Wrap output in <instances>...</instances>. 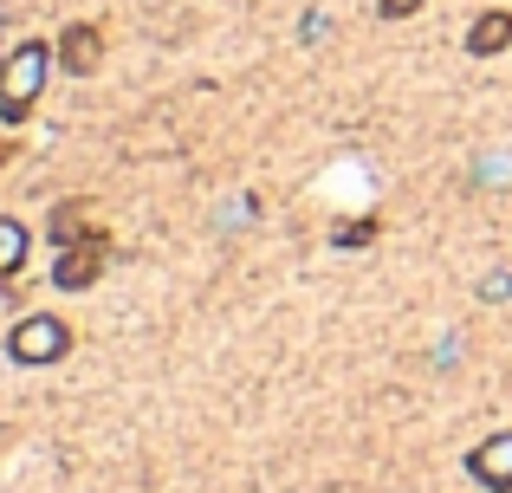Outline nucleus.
Instances as JSON below:
<instances>
[{
	"mask_svg": "<svg viewBox=\"0 0 512 493\" xmlns=\"http://www.w3.org/2000/svg\"><path fill=\"white\" fill-rule=\"evenodd\" d=\"M480 299H493V305H500V299H512V273H487V286H480Z\"/></svg>",
	"mask_w": 512,
	"mask_h": 493,
	"instance_id": "9",
	"label": "nucleus"
},
{
	"mask_svg": "<svg viewBox=\"0 0 512 493\" xmlns=\"http://www.w3.org/2000/svg\"><path fill=\"white\" fill-rule=\"evenodd\" d=\"M104 260H111V234H104V228L78 234V241H65V247H59V260H52V286H65V292L98 286Z\"/></svg>",
	"mask_w": 512,
	"mask_h": 493,
	"instance_id": "3",
	"label": "nucleus"
},
{
	"mask_svg": "<svg viewBox=\"0 0 512 493\" xmlns=\"http://www.w3.org/2000/svg\"><path fill=\"white\" fill-rule=\"evenodd\" d=\"M467 474H474L487 493H512V429L487 435V442H474V455H467Z\"/></svg>",
	"mask_w": 512,
	"mask_h": 493,
	"instance_id": "4",
	"label": "nucleus"
},
{
	"mask_svg": "<svg viewBox=\"0 0 512 493\" xmlns=\"http://www.w3.org/2000/svg\"><path fill=\"white\" fill-rule=\"evenodd\" d=\"M46 72H52L46 39H20V46L7 52V65H0V124H20V117L33 111L39 91H46Z\"/></svg>",
	"mask_w": 512,
	"mask_h": 493,
	"instance_id": "1",
	"label": "nucleus"
},
{
	"mask_svg": "<svg viewBox=\"0 0 512 493\" xmlns=\"http://www.w3.org/2000/svg\"><path fill=\"white\" fill-rule=\"evenodd\" d=\"M52 247H65V241H78V234H91L85 228V202H65V208H52Z\"/></svg>",
	"mask_w": 512,
	"mask_h": 493,
	"instance_id": "8",
	"label": "nucleus"
},
{
	"mask_svg": "<svg viewBox=\"0 0 512 493\" xmlns=\"http://www.w3.org/2000/svg\"><path fill=\"white\" fill-rule=\"evenodd\" d=\"M370 234H376V221H350V228L338 234V247H363V241H370Z\"/></svg>",
	"mask_w": 512,
	"mask_h": 493,
	"instance_id": "11",
	"label": "nucleus"
},
{
	"mask_svg": "<svg viewBox=\"0 0 512 493\" xmlns=\"http://www.w3.org/2000/svg\"><path fill=\"white\" fill-rule=\"evenodd\" d=\"M7 351H13V364H59V357L72 351V325L33 312V318H20V325L7 331Z\"/></svg>",
	"mask_w": 512,
	"mask_h": 493,
	"instance_id": "2",
	"label": "nucleus"
},
{
	"mask_svg": "<svg viewBox=\"0 0 512 493\" xmlns=\"http://www.w3.org/2000/svg\"><path fill=\"white\" fill-rule=\"evenodd\" d=\"M506 46H512V13H506V7L480 13V20L467 26V52H474V59H500Z\"/></svg>",
	"mask_w": 512,
	"mask_h": 493,
	"instance_id": "6",
	"label": "nucleus"
},
{
	"mask_svg": "<svg viewBox=\"0 0 512 493\" xmlns=\"http://www.w3.org/2000/svg\"><path fill=\"white\" fill-rule=\"evenodd\" d=\"M104 65V33L91 20H72L59 33V72H72V78H91Z\"/></svg>",
	"mask_w": 512,
	"mask_h": 493,
	"instance_id": "5",
	"label": "nucleus"
},
{
	"mask_svg": "<svg viewBox=\"0 0 512 493\" xmlns=\"http://www.w3.org/2000/svg\"><path fill=\"white\" fill-rule=\"evenodd\" d=\"M20 266H26V228L13 215H0V286H7Z\"/></svg>",
	"mask_w": 512,
	"mask_h": 493,
	"instance_id": "7",
	"label": "nucleus"
},
{
	"mask_svg": "<svg viewBox=\"0 0 512 493\" xmlns=\"http://www.w3.org/2000/svg\"><path fill=\"white\" fill-rule=\"evenodd\" d=\"M376 13L383 20H409V13H422V0H376Z\"/></svg>",
	"mask_w": 512,
	"mask_h": 493,
	"instance_id": "10",
	"label": "nucleus"
},
{
	"mask_svg": "<svg viewBox=\"0 0 512 493\" xmlns=\"http://www.w3.org/2000/svg\"><path fill=\"white\" fill-rule=\"evenodd\" d=\"M0 163H7V143H0Z\"/></svg>",
	"mask_w": 512,
	"mask_h": 493,
	"instance_id": "12",
	"label": "nucleus"
}]
</instances>
